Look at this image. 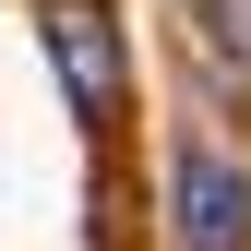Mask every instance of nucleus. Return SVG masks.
Returning a JSON list of instances; mask_svg holds the SVG:
<instances>
[{"label":"nucleus","instance_id":"obj_2","mask_svg":"<svg viewBox=\"0 0 251 251\" xmlns=\"http://www.w3.org/2000/svg\"><path fill=\"white\" fill-rule=\"evenodd\" d=\"M36 36L60 60V96H72L84 120H120V24H108V0H48Z\"/></svg>","mask_w":251,"mask_h":251},{"label":"nucleus","instance_id":"obj_1","mask_svg":"<svg viewBox=\"0 0 251 251\" xmlns=\"http://www.w3.org/2000/svg\"><path fill=\"white\" fill-rule=\"evenodd\" d=\"M168 251H251V155L215 132L168 144Z\"/></svg>","mask_w":251,"mask_h":251},{"label":"nucleus","instance_id":"obj_3","mask_svg":"<svg viewBox=\"0 0 251 251\" xmlns=\"http://www.w3.org/2000/svg\"><path fill=\"white\" fill-rule=\"evenodd\" d=\"M179 60L203 72V96L251 108V0H179Z\"/></svg>","mask_w":251,"mask_h":251}]
</instances>
